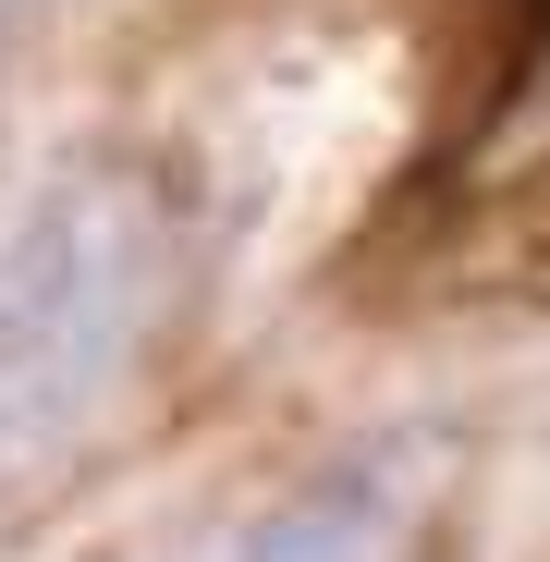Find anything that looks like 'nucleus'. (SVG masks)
<instances>
[{"instance_id":"f257e3e1","label":"nucleus","mask_w":550,"mask_h":562,"mask_svg":"<svg viewBox=\"0 0 550 562\" xmlns=\"http://www.w3.org/2000/svg\"><path fill=\"white\" fill-rule=\"evenodd\" d=\"M183 281V233L147 171H61L0 221V490L99 428V404L147 367Z\"/></svg>"},{"instance_id":"f03ea898","label":"nucleus","mask_w":550,"mask_h":562,"mask_svg":"<svg viewBox=\"0 0 550 562\" xmlns=\"http://www.w3.org/2000/svg\"><path fill=\"white\" fill-rule=\"evenodd\" d=\"M428 526H416V490L380 477V464H330V477L282 490L269 514L221 526L209 550H183V562H416Z\"/></svg>"},{"instance_id":"7ed1b4c3","label":"nucleus","mask_w":550,"mask_h":562,"mask_svg":"<svg viewBox=\"0 0 550 562\" xmlns=\"http://www.w3.org/2000/svg\"><path fill=\"white\" fill-rule=\"evenodd\" d=\"M0 25H13V0H0Z\"/></svg>"},{"instance_id":"20e7f679","label":"nucleus","mask_w":550,"mask_h":562,"mask_svg":"<svg viewBox=\"0 0 550 562\" xmlns=\"http://www.w3.org/2000/svg\"><path fill=\"white\" fill-rule=\"evenodd\" d=\"M538 13H550V0H538Z\"/></svg>"}]
</instances>
